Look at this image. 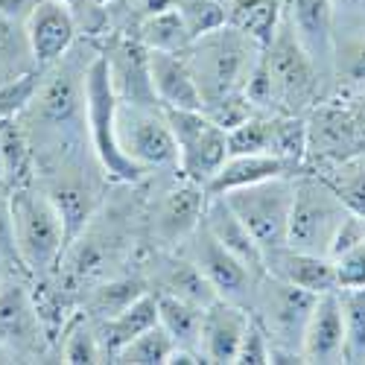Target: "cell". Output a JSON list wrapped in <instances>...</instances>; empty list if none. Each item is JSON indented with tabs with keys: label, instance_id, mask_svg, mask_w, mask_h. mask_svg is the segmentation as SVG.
<instances>
[{
	"label": "cell",
	"instance_id": "cell-1",
	"mask_svg": "<svg viewBox=\"0 0 365 365\" xmlns=\"http://www.w3.org/2000/svg\"><path fill=\"white\" fill-rule=\"evenodd\" d=\"M181 56H185V62L196 79L205 111L228 97L246 94L249 76L263 56V44L246 33H240L237 26L225 24L214 29V33H205L202 38L190 41V47Z\"/></svg>",
	"mask_w": 365,
	"mask_h": 365
},
{
	"label": "cell",
	"instance_id": "cell-2",
	"mask_svg": "<svg viewBox=\"0 0 365 365\" xmlns=\"http://www.w3.org/2000/svg\"><path fill=\"white\" fill-rule=\"evenodd\" d=\"M9 202H12L15 246H18L21 269L33 281L53 278L71 246L65 220L58 214L56 202L38 181L24 187H12Z\"/></svg>",
	"mask_w": 365,
	"mask_h": 365
},
{
	"label": "cell",
	"instance_id": "cell-3",
	"mask_svg": "<svg viewBox=\"0 0 365 365\" xmlns=\"http://www.w3.org/2000/svg\"><path fill=\"white\" fill-rule=\"evenodd\" d=\"M316 298L307 289H298L275 275H260L255 295L249 301L252 319L266 330L272 342V362H304L301 342L313 316Z\"/></svg>",
	"mask_w": 365,
	"mask_h": 365
},
{
	"label": "cell",
	"instance_id": "cell-4",
	"mask_svg": "<svg viewBox=\"0 0 365 365\" xmlns=\"http://www.w3.org/2000/svg\"><path fill=\"white\" fill-rule=\"evenodd\" d=\"M117 94L108 76L106 56L97 53L91 58L88 73H85V132L91 138V152L106 173L108 181L120 185H135L146 175L117 143Z\"/></svg>",
	"mask_w": 365,
	"mask_h": 365
},
{
	"label": "cell",
	"instance_id": "cell-5",
	"mask_svg": "<svg viewBox=\"0 0 365 365\" xmlns=\"http://www.w3.org/2000/svg\"><path fill=\"white\" fill-rule=\"evenodd\" d=\"M348 205L333 187V181L316 175H295V196L289 210L287 246L301 252L327 255L342 220L348 217Z\"/></svg>",
	"mask_w": 365,
	"mask_h": 365
},
{
	"label": "cell",
	"instance_id": "cell-6",
	"mask_svg": "<svg viewBox=\"0 0 365 365\" xmlns=\"http://www.w3.org/2000/svg\"><path fill=\"white\" fill-rule=\"evenodd\" d=\"M263 62L272 79V94H275V111L281 114H301L307 106H313L322 97V82L324 76L313 65L292 36L287 21H281L278 33L263 47Z\"/></svg>",
	"mask_w": 365,
	"mask_h": 365
},
{
	"label": "cell",
	"instance_id": "cell-7",
	"mask_svg": "<svg viewBox=\"0 0 365 365\" xmlns=\"http://www.w3.org/2000/svg\"><path fill=\"white\" fill-rule=\"evenodd\" d=\"M225 202L234 207V214L246 222L252 237L263 255L287 246V228H289V210L295 196V175H278L266 178L249 187H237L231 193H222Z\"/></svg>",
	"mask_w": 365,
	"mask_h": 365
},
{
	"label": "cell",
	"instance_id": "cell-8",
	"mask_svg": "<svg viewBox=\"0 0 365 365\" xmlns=\"http://www.w3.org/2000/svg\"><path fill=\"white\" fill-rule=\"evenodd\" d=\"M175 138V170L207 190L210 178L228 161V132L214 123L202 108H164Z\"/></svg>",
	"mask_w": 365,
	"mask_h": 365
},
{
	"label": "cell",
	"instance_id": "cell-9",
	"mask_svg": "<svg viewBox=\"0 0 365 365\" xmlns=\"http://www.w3.org/2000/svg\"><path fill=\"white\" fill-rule=\"evenodd\" d=\"M26 272H12L0 289V351L12 362H33L47 351V330L36 304V289L26 284Z\"/></svg>",
	"mask_w": 365,
	"mask_h": 365
},
{
	"label": "cell",
	"instance_id": "cell-10",
	"mask_svg": "<svg viewBox=\"0 0 365 365\" xmlns=\"http://www.w3.org/2000/svg\"><path fill=\"white\" fill-rule=\"evenodd\" d=\"M117 143L140 170L178 164V149L161 106H132L117 100Z\"/></svg>",
	"mask_w": 365,
	"mask_h": 365
},
{
	"label": "cell",
	"instance_id": "cell-11",
	"mask_svg": "<svg viewBox=\"0 0 365 365\" xmlns=\"http://www.w3.org/2000/svg\"><path fill=\"white\" fill-rule=\"evenodd\" d=\"M185 255L199 266V272L210 281V287L217 289L222 301L242 304L249 310V301L255 295V287L260 281L257 272H252L240 257H234L222 242L207 231L205 220L193 231V237L185 242Z\"/></svg>",
	"mask_w": 365,
	"mask_h": 365
},
{
	"label": "cell",
	"instance_id": "cell-12",
	"mask_svg": "<svg viewBox=\"0 0 365 365\" xmlns=\"http://www.w3.org/2000/svg\"><path fill=\"white\" fill-rule=\"evenodd\" d=\"M284 21L289 24L298 44L307 50L319 73L333 79L336 56V15L330 0H284Z\"/></svg>",
	"mask_w": 365,
	"mask_h": 365
},
{
	"label": "cell",
	"instance_id": "cell-13",
	"mask_svg": "<svg viewBox=\"0 0 365 365\" xmlns=\"http://www.w3.org/2000/svg\"><path fill=\"white\" fill-rule=\"evenodd\" d=\"M205 205H207V190L181 175L178 185L170 187L155 205V214H152L155 240L167 249L185 246L205 220Z\"/></svg>",
	"mask_w": 365,
	"mask_h": 365
},
{
	"label": "cell",
	"instance_id": "cell-14",
	"mask_svg": "<svg viewBox=\"0 0 365 365\" xmlns=\"http://www.w3.org/2000/svg\"><path fill=\"white\" fill-rule=\"evenodd\" d=\"M24 33L36 65L50 68L73 50L79 24L71 6L58 4V0H38V6L24 24Z\"/></svg>",
	"mask_w": 365,
	"mask_h": 365
},
{
	"label": "cell",
	"instance_id": "cell-15",
	"mask_svg": "<svg viewBox=\"0 0 365 365\" xmlns=\"http://www.w3.org/2000/svg\"><path fill=\"white\" fill-rule=\"evenodd\" d=\"M246 327H249V310L242 304L220 298L210 307H205L202 336H199L202 359L214 365H237Z\"/></svg>",
	"mask_w": 365,
	"mask_h": 365
},
{
	"label": "cell",
	"instance_id": "cell-16",
	"mask_svg": "<svg viewBox=\"0 0 365 365\" xmlns=\"http://www.w3.org/2000/svg\"><path fill=\"white\" fill-rule=\"evenodd\" d=\"M103 56L108 62V76L120 103L158 106V97L152 91V79H149V50L138 38L132 41L120 38Z\"/></svg>",
	"mask_w": 365,
	"mask_h": 365
},
{
	"label": "cell",
	"instance_id": "cell-17",
	"mask_svg": "<svg viewBox=\"0 0 365 365\" xmlns=\"http://www.w3.org/2000/svg\"><path fill=\"white\" fill-rule=\"evenodd\" d=\"M304 362L313 365H339L345 362V322L339 292H324L316 298L313 316L304 330L301 342Z\"/></svg>",
	"mask_w": 365,
	"mask_h": 365
},
{
	"label": "cell",
	"instance_id": "cell-18",
	"mask_svg": "<svg viewBox=\"0 0 365 365\" xmlns=\"http://www.w3.org/2000/svg\"><path fill=\"white\" fill-rule=\"evenodd\" d=\"M266 272L275 275L298 289H307L313 295H324V292H336V266L327 255H316V252H301L292 246H281L275 252L266 255Z\"/></svg>",
	"mask_w": 365,
	"mask_h": 365
},
{
	"label": "cell",
	"instance_id": "cell-19",
	"mask_svg": "<svg viewBox=\"0 0 365 365\" xmlns=\"http://www.w3.org/2000/svg\"><path fill=\"white\" fill-rule=\"evenodd\" d=\"M149 79L161 108H202V94L181 53L149 50Z\"/></svg>",
	"mask_w": 365,
	"mask_h": 365
},
{
	"label": "cell",
	"instance_id": "cell-20",
	"mask_svg": "<svg viewBox=\"0 0 365 365\" xmlns=\"http://www.w3.org/2000/svg\"><path fill=\"white\" fill-rule=\"evenodd\" d=\"M205 225L234 257H240L252 272H257V275H266V255H263V249L257 246V240L252 237L246 222L234 214V207L225 202V196H207Z\"/></svg>",
	"mask_w": 365,
	"mask_h": 365
},
{
	"label": "cell",
	"instance_id": "cell-21",
	"mask_svg": "<svg viewBox=\"0 0 365 365\" xmlns=\"http://www.w3.org/2000/svg\"><path fill=\"white\" fill-rule=\"evenodd\" d=\"M298 167L281 155L272 152H252V155H228V161L220 167V173L210 178L207 196H222L237 187H249L266 178H278V175H295Z\"/></svg>",
	"mask_w": 365,
	"mask_h": 365
},
{
	"label": "cell",
	"instance_id": "cell-22",
	"mask_svg": "<svg viewBox=\"0 0 365 365\" xmlns=\"http://www.w3.org/2000/svg\"><path fill=\"white\" fill-rule=\"evenodd\" d=\"M155 324H158V295L146 289V292H140V295L129 304V307H123L120 313H114L111 319L97 322L106 359L111 362L120 348L129 345L135 336H140V333H146L149 327H155Z\"/></svg>",
	"mask_w": 365,
	"mask_h": 365
},
{
	"label": "cell",
	"instance_id": "cell-23",
	"mask_svg": "<svg viewBox=\"0 0 365 365\" xmlns=\"http://www.w3.org/2000/svg\"><path fill=\"white\" fill-rule=\"evenodd\" d=\"M0 158H4V170H6V190L36 181V173H33L36 152L21 117L0 120Z\"/></svg>",
	"mask_w": 365,
	"mask_h": 365
},
{
	"label": "cell",
	"instance_id": "cell-24",
	"mask_svg": "<svg viewBox=\"0 0 365 365\" xmlns=\"http://www.w3.org/2000/svg\"><path fill=\"white\" fill-rule=\"evenodd\" d=\"M225 21L266 47L284 21V0H225Z\"/></svg>",
	"mask_w": 365,
	"mask_h": 365
},
{
	"label": "cell",
	"instance_id": "cell-25",
	"mask_svg": "<svg viewBox=\"0 0 365 365\" xmlns=\"http://www.w3.org/2000/svg\"><path fill=\"white\" fill-rule=\"evenodd\" d=\"M138 41L146 50H164V53H185L193 41L190 29L181 18L178 6L170 0V6L158 12H146L138 24Z\"/></svg>",
	"mask_w": 365,
	"mask_h": 365
},
{
	"label": "cell",
	"instance_id": "cell-26",
	"mask_svg": "<svg viewBox=\"0 0 365 365\" xmlns=\"http://www.w3.org/2000/svg\"><path fill=\"white\" fill-rule=\"evenodd\" d=\"M155 295H158V322H161V327L173 336L175 348L199 354V336H202L205 307H199V304H190V301L178 298V295H170V292H155Z\"/></svg>",
	"mask_w": 365,
	"mask_h": 365
},
{
	"label": "cell",
	"instance_id": "cell-27",
	"mask_svg": "<svg viewBox=\"0 0 365 365\" xmlns=\"http://www.w3.org/2000/svg\"><path fill=\"white\" fill-rule=\"evenodd\" d=\"M58 359L68 365H94V362H108L103 342H100V327L97 319L88 316L85 310L68 319L62 327V342H58Z\"/></svg>",
	"mask_w": 365,
	"mask_h": 365
},
{
	"label": "cell",
	"instance_id": "cell-28",
	"mask_svg": "<svg viewBox=\"0 0 365 365\" xmlns=\"http://www.w3.org/2000/svg\"><path fill=\"white\" fill-rule=\"evenodd\" d=\"M158 292H170L178 295L190 304H199V307H210L214 301H220L217 289L210 287V281L199 272V266L187 257V255H178L175 260H170L164 266V275H161V289Z\"/></svg>",
	"mask_w": 365,
	"mask_h": 365
},
{
	"label": "cell",
	"instance_id": "cell-29",
	"mask_svg": "<svg viewBox=\"0 0 365 365\" xmlns=\"http://www.w3.org/2000/svg\"><path fill=\"white\" fill-rule=\"evenodd\" d=\"M333 79L348 94H365V36L362 33H336Z\"/></svg>",
	"mask_w": 365,
	"mask_h": 365
},
{
	"label": "cell",
	"instance_id": "cell-30",
	"mask_svg": "<svg viewBox=\"0 0 365 365\" xmlns=\"http://www.w3.org/2000/svg\"><path fill=\"white\" fill-rule=\"evenodd\" d=\"M275 117L278 111H255L240 126L228 129V155H252V152L275 155Z\"/></svg>",
	"mask_w": 365,
	"mask_h": 365
},
{
	"label": "cell",
	"instance_id": "cell-31",
	"mask_svg": "<svg viewBox=\"0 0 365 365\" xmlns=\"http://www.w3.org/2000/svg\"><path fill=\"white\" fill-rule=\"evenodd\" d=\"M173 354H175V342L158 322L155 327H149L146 333L135 336L129 345L120 348L111 362H120V365H170Z\"/></svg>",
	"mask_w": 365,
	"mask_h": 365
},
{
	"label": "cell",
	"instance_id": "cell-32",
	"mask_svg": "<svg viewBox=\"0 0 365 365\" xmlns=\"http://www.w3.org/2000/svg\"><path fill=\"white\" fill-rule=\"evenodd\" d=\"M345 322V362L365 365V287L336 289Z\"/></svg>",
	"mask_w": 365,
	"mask_h": 365
},
{
	"label": "cell",
	"instance_id": "cell-33",
	"mask_svg": "<svg viewBox=\"0 0 365 365\" xmlns=\"http://www.w3.org/2000/svg\"><path fill=\"white\" fill-rule=\"evenodd\" d=\"M140 292H146V289H143V284H140V281H135V278L108 281L106 287L94 289V295L88 298V304H85V313H88V316H94L97 322L111 319L114 313H120L123 307H129V304H132V301H135Z\"/></svg>",
	"mask_w": 365,
	"mask_h": 365
},
{
	"label": "cell",
	"instance_id": "cell-34",
	"mask_svg": "<svg viewBox=\"0 0 365 365\" xmlns=\"http://www.w3.org/2000/svg\"><path fill=\"white\" fill-rule=\"evenodd\" d=\"M41 79H44V68H33V71H24L0 85V120L21 117L33 106L38 88H41Z\"/></svg>",
	"mask_w": 365,
	"mask_h": 365
},
{
	"label": "cell",
	"instance_id": "cell-35",
	"mask_svg": "<svg viewBox=\"0 0 365 365\" xmlns=\"http://www.w3.org/2000/svg\"><path fill=\"white\" fill-rule=\"evenodd\" d=\"M173 4L178 6L181 18H185L187 29L193 41L202 38L205 33H214V29L225 26V4L222 0H173Z\"/></svg>",
	"mask_w": 365,
	"mask_h": 365
},
{
	"label": "cell",
	"instance_id": "cell-36",
	"mask_svg": "<svg viewBox=\"0 0 365 365\" xmlns=\"http://www.w3.org/2000/svg\"><path fill=\"white\" fill-rule=\"evenodd\" d=\"M333 187L339 190V196L345 199V205L354 210V214L365 217V158L339 170V178L333 181Z\"/></svg>",
	"mask_w": 365,
	"mask_h": 365
},
{
	"label": "cell",
	"instance_id": "cell-37",
	"mask_svg": "<svg viewBox=\"0 0 365 365\" xmlns=\"http://www.w3.org/2000/svg\"><path fill=\"white\" fill-rule=\"evenodd\" d=\"M237 362H242V365H269L272 362V342L266 336V330L252 319V313H249V327H246V336H242Z\"/></svg>",
	"mask_w": 365,
	"mask_h": 365
},
{
	"label": "cell",
	"instance_id": "cell-38",
	"mask_svg": "<svg viewBox=\"0 0 365 365\" xmlns=\"http://www.w3.org/2000/svg\"><path fill=\"white\" fill-rule=\"evenodd\" d=\"M333 266H336V284H339V289L365 287V240L356 242V246L348 249L345 255L333 257Z\"/></svg>",
	"mask_w": 365,
	"mask_h": 365
},
{
	"label": "cell",
	"instance_id": "cell-39",
	"mask_svg": "<svg viewBox=\"0 0 365 365\" xmlns=\"http://www.w3.org/2000/svg\"><path fill=\"white\" fill-rule=\"evenodd\" d=\"M0 255L9 260L12 269H21L18 260V246H15V220H12V202H9V190H0Z\"/></svg>",
	"mask_w": 365,
	"mask_h": 365
},
{
	"label": "cell",
	"instance_id": "cell-40",
	"mask_svg": "<svg viewBox=\"0 0 365 365\" xmlns=\"http://www.w3.org/2000/svg\"><path fill=\"white\" fill-rule=\"evenodd\" d=\"M362 240H365V217H359V214H354V210H348V217L342 220L336 237H333V242H330L327 257L333 260V257L345 255L348 249H354L356 242H362Z\"/></svg>",
	"mask_w": 365,
	"mask_h": 365
},
{
	"label": "cell",
	"instance_id": "cell-41",
	"mask_svg": "<svg viewBox=\"0 0 365 365\" xmlns=\"http://www.w3.org/2000/svg\"><path fill=\"white\" fill-rule=\"evenodd\" d=\"M336 15V33L365 36V0H330Z\"/></svg>",
	"mask_w": 365,
	"mask_h": 365
},
{
	"label": "cell",
	"instance_id": "cell-42",
	"mask_svg": "<svg viewBox=\"0 0 365 365\" xmlns=\"http://www.w3.org/2000/svg\"><path fill=\"white\" fill-rule=\"evenodd\" d=\"M38 6V0H0V18L12 24H26V18L33 15Z\"/></svg>",
	"mask_w": 365,
	"mask_h": 365
},
{
	"label": "cell",
	"instance_id": "cell-43",
	"mask_svg": "<svg viewBox=\"0 0 365 365\" xmlns=\"http://www.w3.org/2000/svg\"><path fill=\"white\" fill-rule=\"evenodd\" d=\"M12 272H18V269H12V266H9V260H6L4 255H0V289H4V284H6V278L12 275Z\"/></svg>",
	"mask_w": 365,
	"mask_h": 365
},
{
	"label": "cell",
	"instance_id": "cell-44",
	"mask_svg": "<svg viewBox=\"0 0 365 365\" xmlns=\"http://www.w3.org/2000/svg\"><path fill=\"white\" fill-rule=\"evenodd\" d=\"M58 4H65V6H71V9H73V15L79 18L82 6H85V4H94V0H58Z\"/></svg>",
	"mask_w": 365,
	"mask_h": 365
},
{
	"label": "cell",
	"instance_id": "cell-45",
	"mask_svg": "<svg viewBox=\"0 0 365 365\" xmlns=\"http://www.w3.org/2000/svg\"><path fill=\"white\" fill-rule=\"evenodd\" d=\"M0 190H6V170H4V158H0Z\"/></svg>",
	"mask_w": 365,
	"mask_h": 365
},
{
	"label": "cell",
	"instance_id": "cell-46",
	"mask_svg": "<svg viewBox=\"0 0 365 365\" xmlns=\"http://www.w3.org/2000/svg\"><path fill=\"white\" fill-rule=\"evenodd\" d=\"M222 4H225V0H222Z\"/></svg>",
	"mask_w": 365,
	"mask_h": 365
}]
</instances>
